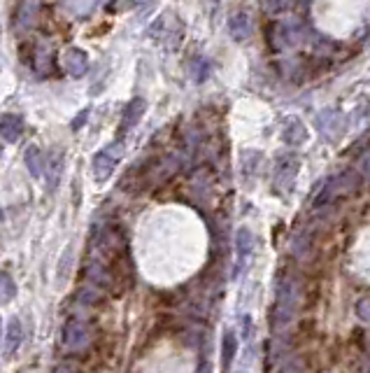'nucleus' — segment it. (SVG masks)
<instances>
[{
    "label": "nucleus",
    "instance_id": "1",
    "mask_svg": "<svg viewBox=\"0 0 370 373\" xmlns=\"http://www.w3.org/2000/svg\"><path fill=\"white\" fill-rule=\"evenodd\" d=\"M301 306H303V277L291 271V268H284L277 275L275 304L270 308V329L279 334V331L291 327Z\"/></svg>",
    "mask_w": 370,
    "mask_h": 373
},
{
    "label": "nucleus",
    "instance_id": "2",
    "mask_svg": "<svg viewBox=\"0 0 370 373\" xmlns=\"http://www.w3.org/2000/svg\"><path fill=\"white\" fill-rule=\"evenodd\" d=\"M359 185H361V176L359 173H354V171H345V173H340V176L328 178L319 189V194L315 198V205L317 208H321V205H331L335 198L357 192Z\"/></svg>",
    "mask_w": 370,
    "mask_h": 373
},
{
    "label": "nucleus",
    "instance_id": "3",
    "mask_svg": "<svg viewBox=\"0 0 370 373\" xmlns=\"http://www.w3.org/2000/svg\"><path fill=\"white\" fill-rule=\"evenodd\" d=\"M270 45L275 47V50H296L299 45L305 42V38H308V30L299 21V19H282L277 21L275 26H272V33H270Z\"/></svg>",
    "mask_w": 370,
    "mask_h": 373
},
{
    "label": "nucleus",
    "instance_id": "4",
    "mask_svg": "<svg viewBox=\"0 0 370 373\" xmlns=\"http://www.w3.org/2000/svg\"><path fill=\"white\" fill-rule=\"evenodd\" d=\"M122 154H124V145H122V142H112V145L103 147L100 152L93 156L91 171H93L96 182H105V180H110V176L115 173L117 161L122 159Z\"/></svg>",
    "mask_w": 370,
    "mask_h": 373
},
{
    "label": "nucleus",
    "instance_id": "5",
    "mask_svg": "<svg viewBox=\"0 0 370 373\" xmlns=\"http://www.w3.org/2000/svg\"><path fill=\"white\" fill-rule=\"evenodd\" d=\"M93 334L88 329V324L82 320H70L63 329V348L68 352H84L91 345Z\"/></svg>",
    "mask_w": 370,
    "mask_h": 373
},
{
    "label": "nucleus",
    "instance_id": "6",
    "mask_svg": "<svg viewBox=\"0 0 370 373\" xmlns=\"http://www.w3.org/2000/svg\"><path fill=\"white\" fill-rule=\"evenodd\" d=\"M345 129H347V119H345L340 110H321L317 115V131L324 140L328 142L340 140L345 136Z\"/></svg>",
    "mask_w": 370,
    "mask_h": 373
},
{
    "label": "nucleus",
    "instance_id": "7",
    "mask_svg": "<svg viewBox=\"0 0 370 373\" xmlns=\"http://www.w3.org/2000/svg\"><path fill=\"white\" fill-rule=\"evenodd\" d=\"M61 68L66 70L70 77H84L88 70V57L84 50L79 47H70V50L63 52L61 57Z\"/></svg>",
    "mask_w": 370,
    "mask_h": 373
},
{
    "label": "nucleus",
    "instance_id": "8",
    "mask_svg": "<svg viewBox=\"0 0 370 373\" xmlns=\"http://www.w3.org/2000/svg\"><path fill=\"white\" fill-rule=\"evenodd\" d=\"M144 110H147V101L144 98H133L131 103H128L124 115H122V124H119V136H126L128 131L135 129V124L142 119Z\"/></svg>",
    "mask_w": 370,
    "mask_h": 373
},
{
    "label": "nucleus",
    "instance_id": "9",
    "mask_svg": "<svg viewBox=\"0 0 370 373\" xmlns=\"http://www.w3.org/2000/svg\"><path fill=\"white\" fill-rule=\"evenodd\" d=\"M236 252H238V268H236V273H240L245 268L247 259L252 257V252H254V236H252V231H249L247 226L238 229V234H236Z\"/></svg>",
    "mask_w": 370,
    "mask_h": 373
},
{
    "label": "nucleus",
    "instance_id": "10",
    "mask_svg": "<svg viewBox=\"0 0 370 373\" xmlns=\"http://www.w3.org/2000/svg\"><path fill=\"white\" fill-rule=\"evenodd\" d=\"M296 171H299V159L296 156H282L277 161V171H275V185L279 189H289L294 185Z\"/></svg>",
    "mask_w": 370,
    "mask_h": 373
},
{
    "label": "nucleus",
    "instance_id": "11",
    "mask_svg": "<svg viewBox=\"0 0 370 373\" xmlns=\"http://www.w3.org/2000/svg\"><path fill=\"white\" fill-rule=\"evenodd\" d=\"M282 140L287 142V145L291 147H301L305 140H308V129H305V124L301 122L299 117H291L289 122L284 124L282 129Z\"/></svg>",
    "mask_w": 370,
    "mask_h": 373
},
{
    "label": "nucleus",
    "instance_id": "12",
    "mask_svg": "<svg viewBox=\"0 0 370 373\" xmlns=\"http://www.w3.org/2000/svg\"><path fill=\"white\" fill-rule=\"evenodd\" d=\"M21 343H23V327H21L19 317H10V322H7V329H5V345H3L5 355L12 357L14 352L19 350Z\"/></svg>",
    "mask_w": 370,
    "mask_h": 373
},
{
    "label": "nucleus",
    "instance_id": "13",
    "mask_svg": "<svg viewBox=\"0 0 370 373\" xmlns=\"http://www.w3.org/2000/svg\"><path fill=\"white\" fill-rule=\"evenodd\" d=\"M229 33L236 42H245V40L252 35V19H249L247 12H238L229 19Z\"/></svg>",
    "mask_w": 370,
    "mask_h": 373
},
{
    "label": "nucleus",
    "instance_id": "14",
    "mask_svg": "<svg viewBox=\"0 0 370 373\" xmlns=\"http://www.w3.org/2000/svg\"><path fill=\"white\" fill-rule=\"evenodd\" d=\"M21 133H23V119L19 115L0 117V138L5 142H17Z\"/></svg>",
    "mask_w": 370,
    "mask_h": 373
},
{
    "label": "nucleus",
    "instance_id": "15",
    "mask_svg": "<svg viewBox=\"0 0 370 373\" xmlns=\"http://www.w3.org/2000/svg\"><path fill=\"white\" fill-rule=\"evenodd\" d=\"M23 163H26L28 173L35 180H40L45 176V159H42V149L37 145H28L26 152H23Z\"/></svg>",
    "mask_w": 370,
    "mask_h": 373
},
{
    "label": "nucleus",
    "instance_id": "16",
    "mask_svg": "<svg viewBox=\"0 0 370 373\" xmlns=\"http://www.w3.org/2000/svg\"><path fill=\"white\" fill-rule=\"evenodd\" d=\"M61 171H63V154L52 152L47 156V163H45V178H47V187L50 189H56V185H59Z\"/></svg>",
    "mask_w": 370,
    "mask_h": 373
},
{
    "label": "nucleus",
    "instance_id": "17",
    "mask_svg": "<svg viewBox=\"0 0 370 373\" xmlns=\"http://www.w3.org/2000/svg\"><path fill=\"white\" fill-rule=\"evenodd\" d=\"M236 355H238V336L233 331H226L221 340V371L229 373L231 364L236 362Z\"/></svg>",
    "mask_w": 370,
    "mask_h": 373
},
{
    "label": "nucleus",
    "instance_id": "18",
    "mask_svg": "<svg viewBox=\"0 0 370 373\" xmlns=\"http://www.w3.org/2000/svg\"><path fill=\"white\" fill-rule=\"evenodd\" d=\"M37 14H40V10H37L35 0H26V3L21 5V12H19V28H23V30L33 28Z\"/></svg>",
    "mask_w": 370,
    "mask_h": 373
},
{
    "label": "nucleus",
    "instance_id": "19",
    "mask_svg": "<svg viewBox=\"0 0 370 373\" xmlns=\"http://www.w3.org/2000/svg\"><path fill=\"white\" fill-rule=\"evenodd\" d=\"M17 297V282L7 271H0V304H10Z\"/></svg>",
    "mask_w": 370,
    "mask_h": 373
},
{
    "label": "nucleus",
    "instance_id": "20",
    "mask_svg": "<svg viewBox=\"0 0 370 373\" xmlns=\"http://www.w3.org/2000/svg\"><path fill=\"white\" fill-rule=\"evenodd\" d=\"M210 70H212L210 61L203 59V57H198L194 63H191V75H194L196 82H205L207 75H210Z\"/></svg>",
    "mask_w": 370,
    "mask_h": 373
},
{
    "label": "nucleus",
    "instance_id": "21",
    "mask_svg": "<svg viewBox=\"0 0 370 373\" xmlns=\"http://www.w3.org/2000/svg\"><path fill=\"white\" fill-rule=\"evenodd\" d=\"M296 0H263V10L268 14H282L287 10H291Z\"/></svg>",
    "mask_w": 370,
    "mask_h": 373
},
{
    "label": "nucleus",
    "instance_id": "22",
    "mask_svg": "<svg viewBox=\"0 0 370 373\" xmlns=\"http://www.w3.org/2000/svg\"><path fill=\"white\" fill-rule=\"evenodd\" d=\"M66 7L75 14V17H84L93 7V0H66Z\"/></svg>",
    "mask_w": 370,
    "mask_h": 373
},
{
    "label": "nucleus",
    "instance_id": "23",
    "mask_svg": "<svg viewBox=\"0 0 370 373\" xmlns=\"http://www.w3.org/2000/svg\"><path fill=\"white\" fill-rule=\"evenodd\" d=\"M279 373H303V362L299 360V357H287Z\"/></svg>",
    "mask_w": 370,
    "mask_h": 373
},
{
    "label": "nucleus",
    "instance_id": "24",
    "mask_svg": "<svg viewBox=\"0 0 370 373\" xmlns=\"http://www.w3.org/2000/svg\"><path fill=\"white\" fill-rule=\"evenodd\" d=\"M357 317L361 322H366V324H370V299H359V304H357Z\"/></svg>",
    "mask_w": 370,
    "mask_h": 373
},
{
    "label": "nucleus",
    "instance_id": "25",
    "mask_svg": "<svg viewBox=\"0 0 370 373\" xmlns=\"http://www.w3.org/2000/svg\"><path fill=\"white\" fill-rule=\"evenodd\" d=\"M359 173H361V176H364V178L370 180V149L359 156Z\"/></svg>",
    "mask_w": 370,
    "mask_h": 373
},
{
    "label": "nucleus",
    "instance_id": "26",
    "mask_svg": "<svg viewBox=\"0 0 370 373\" xmlns=\"http://www.w3.org/2000/svg\"><path fill=\"white\" fill-rule=\"evenodd\" d=\"M54 373H79V364L75 362H63L54 369Z\"/></svg>",
    "mask_w": 370,
    "mask_h": 373
},
{
    "label": "nucleus",
    "instance_id": "27",
    "mask_svg": "<svg viewBox=\"0 0 370 373\" xmlns=\"http://www.w3.org/2000/svg\"><path fill=\"white\" fill-rule=\"evenodd\" d=\"M133 5H135L133 0H119V3H112L110 5V10L112 12H124V10H131Z\"/></svg>",
    "mask_w": 370,
    "mask_h": 373
},
{
    "label": "nucleus",
    "instance_id": "28",
    "mask_svg": "<svg viewBox=\"0 0 370 373\" xmlns=\"http://www.w3.org/2000/svg\"><path fill=\"white\" fill-rule=\"evenodd\" d=\"M86 115H88V110H82V115H79L75 122H72V129H79V126L84 124V119H86Z\"/></svg>",
    "mask_w": 370,
    "mask_h": 373
},
{
    "label": "nucleus",
    "instance_id": "29",
    "mask_svg": "<svg viewBox=\"0 0 370 373\" xmlns=\"http://www.w3.org/2000/svg\"><path fill=\"white\" fill-rule=\"evenodd\" d=\"M154 5H156V0H142V7H140L142 14H147V12L151 10V7H154Z\"/></svg>",
    "mask_w": 370,
    "mask_h": 373
},
{
    "label": "nucleus",
    "instance_id": "30",
    "mask_svg": "<svg viewBox=\"0 0 370 373\" xmlns=\"http://www.w3.org/2000/svg\"><path fill=\"white\" fill-rule=\"evenodd\" d=\"M196 373H212V367H210V364H200Z\"/></svg>",
    "mask_w": 370,
    "mask_h": 373
},
{
    "label": "nucleus",
    "instance_id": "31",
    "mask_svg": "<svg viewBox=\"0 0 370 373\" xmlns=\"http://www.w3.org/2000/svg\"><path fill=\"white\" fill-rule=\"evenodd\" d=\"M0 154H3V147H0Z\"/></svg>",
    "mask_w": 370,
    "mask_h": 373
}]
</instances>
